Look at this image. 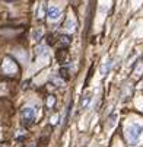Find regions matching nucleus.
<instances>
[{
	"instance_id": "1",
	"label": "nucleus",
	"mask_w": 143,
	"mask_h": 147,
	"mask_svg": "<svg viewBox=\"0 0 143 147\" xmlns=\"http://www.w3.org/2000/svg\"><path fill=\"white\" fill-rule=\"evenodd\" d=\"M142 134H143V127L139 124H130L126 130V137H127V141L130 143V146H136L139 143Z\"/></svg>"
},
{
	"instance_id": "2",
	"label": "nucleus",
	"mask_w": 143,
	"mask_h": 147,
	"mask_svg": "<svg viewBox=\"0 0 143 147\" xmlns=\"http://www.w3.org/2000/svg\"><path fill=\"white\" fill-rule=\"evenodd\" d=\"M34 119H35V111L29 107L24 108L22 109V124L25 127H31L34 124Z\"/></svg>"
},
{
	"instance_id": "3",
	"label": "nucleus",
	"mask_w": 143,
	"mask_h": 147,
	"mask_svg": "<svg viewBox=\"0 0 143 147\" xmlns=\"http://www.w3.org/2000/svg\"><path fill=\"white\" fill-rule=\"evenodd\" d=\"M2 70L6 73V74H15L18 73V66H16V63L12 60V58H6L5 63H3V66H2Z\"/></svg>"
},
{
	"instance_id": "4",
	"label": "nucleus",
	"mask_w": 143,
	"mask_h": 147,
	"mask_svg": "<svg viewBox=\"0 0 143 147\" xmlns=\"http://www.w3.org/2000/svg\"><path fill=\"white\" fill-rule=\"evenodd\" d=\"M60 10L57 9V7H48V10H47V16H48V19H51V20H57L58 18H60Z\"/></svg>"
},
{
	"instance_id": "5",
	"label": "nucleus",
	"mask_w": 143,
	"mask_h": 147,
	"mask_svg": "<svg viewBox=\"0 0 143 147\" xmlns=\"http://www.w3.org/2000/svg\"><path fill=\"white\" fill-rule=\"evenodd\" d=\"M58 44H60L61 48H67V47L70 45V36H67V35H61V36L58 38Z\"/></svg>"
},
{
	"instance_id": "6",
	"label": "nucleus",
	"mask_w": 143,
	"mask_h": 147,
	"mask_svg": "<svg viewBox=\"0 0 143 147\" xmlns=\"http://www.w3.org/2000/svg\"><path fill=\"white\" fill-rule=\"evenodd\" d=\"M110 67H111V61H107L105 64L102 66V69H101V73H102V74H105V73L110 70Z\"/></svg>"
},
{
	"instance_id": "7",
	"label": "nucleus",
	"mask_w": 143,
	"mask_h": 147,
	"mask_svg": "<svg viewBox=\"0 0 143 147\" xmlns=\"http://www.w3.org/2000/svg\"><path fill=\"white\" fill-rule=\"evenodd\" d=\"M41 36H43V31H41V29H37V31L34 32V38H35L37 41H39Z\"/></svg>"
},
{
	"instance_id": "8",
	"label": "nucleus",
	"mask_w": 143,
	"mask_h": 147,
	"mask_svg": "<svg viewBox=\"0 0 143 147\" xmlns=\"http://www.w3.org/2000/svg\"><path fill=\"white\" fill-rule=\"evenodd\" d=\"M89 100H91V96H89V95H86V96H85V99H82V103H80V105H82V107H86V103H88Z\"/></svg>"
},
{
	"instance_id": "9",
	"label": "nucleus",
	"mask_w": 143,
	"mask_h": 147,
	"mask_svg": "<svg viewBox=\"0 0 143 147\" xmlns=\"http://www.w3.org/2000/svg\"><path fill=\"white\" fill-rule=\"evenodd\" d=\"M47 105H48V107H53V105H54V98H53V96H48V99H47Z\"/></svg>"
}]
</instances>
